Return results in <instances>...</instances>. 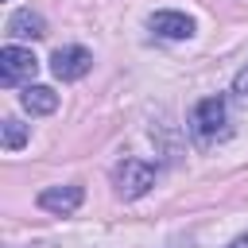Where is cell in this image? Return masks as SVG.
Segmentation results:
<instances>
[{
	"mask_svg": "<svg viewBox=\"0 0 248 248\" xmlns=\"http://www.w3.org/2000/svg\"><path fill=\"white\" fill-rule=\"evenodd\" d=\"M81 198H85L81 186H46L39 194V209H46V213H74L81 205Z\"/></svg>",
	"mask_w": 248,
	"mask_h": 248,
	"instance_id": "cell-6",
	"label": "cell"
},
{
	"mask_svg": "<svg viewBox=\"0 0 248 248\" xmlns=\"http://www.w3.org/2000/svg\"><path fill=\"white\" fill-rule=\"evenodd\" d=\"M19 105H23V112H31V116H50V112L58 108V93H54L50 85H27V89L19 93Z\"/></svg>",
	"mask_w": 248,
	"mask_h": 248,
	"instance_id": "cell-8",
	"label": "cell"
},
{
	"mask_svg": "<svg viewBox=\"0 0 248 248\" xmlns=\"http://www.w3.org/2000/svg\"><path fill=\"white\" fill-rule=\"evenodd\" d=\"M35 70H39V58L27 50V46H4L0 50V85H19V81H31L35 78Z\"/></svg>",
	"mask_w": 248,
	"mask_h": 248,
	"instance_id": "cell-3",
	"label": "cell"
},
{
	"mask_svg": "<svg viewBox=\"0 0 248 248\" xmlns=\"http://www.w3.org/2000/svg\"><path fill=\"white\" fill-rule=\"evenodd\" d=\"M232 93H236V97H248V62L236 70V78H232Z\"/></svg>",
	"mask_w": 248,
	"mask_h": 248,
	"instance_id": "cell-10",
	"label": "cell"
},
{
	"mask_svg": "<svg viewBox=\"0 0 248 248\" xmlns=\"http://www.w3.org/2000/svg\"><path fill=\"white\" fill-rule=\"evenodd\" d=\"M112 186L124 202H136L155 186V167L143 163V159H120L116 170H112Z\"/></svg>",
	"mask_w": 248,
	"mask_h": 248,
	"instance_id": "cell-2",
	"label": "cell"
},
{
	"mask_svg": "<svg viewBox=\"0 0 248 248\" xmlns=\"http://www.w3.org/2000/svg\"><path fill=\"white\" fill-rule=\"evenodd\" d=\"M50 70H54L58 81H78L93 70V54L85 46H58L50 54Z\"/></svg>",
	"mask_w": 248,
	"mask_h": 248,
	"instance_id": "cell-4",
	"label": "cell"
},
{
	"mask_svg": "<svg viewBox=\"0 0 248 248\" xmlns=\"http://www.w3.org/2000/svg\"><path fill=\"white\" fill-rule=\"evenodd\" d=\"M147 27L159 35V39H190L194 35V19L186 12H155L147 19Z\"/></svg>",
	"mask_w": 248,
	"mask_h": 248,
	"instance_id": "cell-5",
	"label": "cell"
},
{
	"mask_svg": "<svg viewBox=\"0 0 248 248\" xmlns=\"http://www.w3.org/2000/svg\"><path fill=\"white\" fill-rule=\"evenodd\" d=\"M190 132H194V140H198L202 147H213L217 140H225V136L232 132V128H229V105H225L221 93L202 97V101L194 105V112H190Z\"/></svg>",
	"mask_w": 248,
	"mask_h": 248,
	"instance_id": "cell-1",
	"label": "cell"
},
{
	"mask_svg": "<svg viewBox=\"0 0 248 248\" xmlns=\"http://www.w3.org/2000/svg\"><path fill=\"white\" fill-rule=\"evenodd\" d=\"M8 35L12 39H43L46 35V19L31 8H16L8 16Z\"/></svg>",
	"mask_w": 248,
	"mask_h": 248,
	"instance_id": "cell-7",
	"label": "cell"
},
{
	"mask_svg": "<svg viewBox=\"0 0 248 248\" xmlns=\"http://www.w3.org/2000/svg\"><path fill=\"white\" fill-rule=\"evenodd\" d=\"M23 143H27V124H19L16 116H4V147L19 151Z\"/></svg>",
	"mask_w": 248,
	"mask_h": 248,
	"instance_id": "cell-9",
	"label": "cell"
},
{
	"mask_svg": "<svg viewBox=\"0 0 248 248\" xmlns=\"http://www.w3.org/2000/svg\"><path fill=\"white\" fill-rule=\"evenodd\" d=\"M229 248H248V232H240V236H236V240H232Z\"/></svg>",
	"mask_w": 248,
	"mask_h": 248,
	"instance_id": "cell-11",
	"label": "cell"
}]
</instances>
